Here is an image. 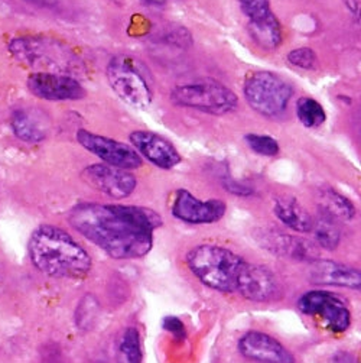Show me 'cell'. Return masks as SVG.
Segmentation results:
<instances>
[{
	"instance_id": "obj_1",
	"label": "cell",
	"mask_w": 361,
	"mask_h": 363,
	"mask_svg": "<svg viewBox=\"0 0 361 363\" xmlns=\"http://www.w3.org/2000/svg\"><path fill=\"white\" fill-rule=\"evenodd\" d=\"M68 223L108 257L137 259L151 252L162 217L140 206L81 203L68 213Z\"/></svg>"
},
{
	"instance_id": "obj_2",
	"label": "cell",
	"mask_w": 361,
	"mask_h": 363,
	"mask_svg": "<svg viewBox=\"0 0 361 363\" xmlns=\"http://www.w3.org/2000/svg\"><path fill=\"white\" fill-rule=\"evenodd\" d=\"M28 252L33 267L51 278L80 279L93 268L88 252L58 226L36 228L29 238Z\"/></svg>"
},
{
	"instance_id": "obj_3",
	"label": "cell",
	"mask_w": 361,
	"mask_h": 363,
	"mask_svg": "<svg viewBox=\"0 0 361 363\" xmlns=\"http://www.w3.org/2000/svg\"><path fill=\"white\" fill-rule=\"evenodd\" d=\"M187 267L205 286L220 293H234L244 259L233 250L217 245H200L185 257Z\"/></svg>"
},
{
	"instance_id": "obj_4",
	"label": "cell",
	"mask_w": 361,
	"mask_h": 363,
	"mask_svg": "<svg viewBox=\"0 0 361 363\" xmlns=\"http://www.w3.org/2000/svg\"><path fill=\"white\" fill-rule=\"evenodd\" d=\"M107 80L113 91L134 108H148L154 99L152 76L142 61L116 55L107 65Z\"/></svg>"
},
{
	"instance_id": "obj_5",
	"label": "cell",
	"mask_w": 361,
	"mask_h": 363,
	"mask_svg": "<svg viewBox=\"0 0 361 363\" xmlns=\"http://www.w3.org/2000/svg\"><path fill=\"white\" fill-rule=\"evenodd\" d=\"M171 100L176 106L215 116L231 113L239 104L233 90L210 77L176 86L171 91Z\"/></svg>"
},
{
	"instance_id": "obj_6",
	"label": "cell",
	"mask_w": 361,
	"mask_h": 363,
	"mask_svg": "<svg viewBox=\"0 0 361 363\" xmlns=\"http://www.w3.org/2000/svg\"><path fill=\"white\" fill-rule=\"evenodd\" d=\"M243 94L253 111L266 118H275L286 111L294 89L275 72L253 71L244 80Z\"/></svg>"
},
{
	"instance_id": "obj_7",
	"label": "cell",
	"mask_w": 361,
	"mask_h": 363,
	"mask_svg": "<svg viewBox=\"0 0 361 363\" xmlns=\"http://www.w3.org/2000/svg\"><path fill=\"white\" fill-rule=\"evenodd\" d=\"M302 314L318 317L331 333H345L351 324V313L343 297L327 289H312L298 300Z\"/></svg>"
},
{
	"instance_id": "obj_8",
	"label": "cell",
	"mask_w": 361,
	"mask_h": 363,
	"mask_svg": "<svg viewBox=\"0 0 361 363\" xmlns=\"http://www.w3.org/2000/svg\"><path fill=\"white\" fill-rule=\"evenodd\" d=\"M13 55L29 65H45L59 71L72 69L76 57L65 45L47 38H19L11 44Z\"/></svg>"
},
{
	"instance_id": "obj_9",
	"label": "cell",
	"mask_w": 361,
	"mask_h": 363,
	"mask_svg": "<svg viewBox=\"0 0 361 363\" xmlns=\"http://www.w3.org/2000/svg\"><path fill=\"white\" fill-rule=\"evenodd\" d=\"M77 140L81 147L98 157L104 164L120 169H137L142 167V157L129 145L101 136L86 129L77 132Z\"/></svg>"
},
{
	"instance_id": "obj_10",
	"label": "cell",
	"mask_w": 361,
	"mask_h": 363,
	"mask_svg": "<svg viewBox=\"0 0 361 363\" xmlns=\"http://www.w3.org/2000/svg\"><path fill=\"white\" fill-rule=\"evenodd\" d=\"M81 178L90 187L116 200L129 197L137 187V179L133 174L107 164H93L84 168Z\"/></svg>"
},
{
	"instance_id": "obj_11",
	"label": "cell",
	"mask_w": 361,
	"mask_h": 363,
	"mask_svg": "<svg viewBox=\"0 0 361 363\" xmlns=\"http://www.w3.org/2000/svg\"><path fill=\"white\" fill-rule=\"evenodd\" d=\"M175 219L190 225H210L222 220L227 206L223 200H200L188 190H178L171 207Z\"/></svg>"
},
{
	"instance_id": "obj_12",
	"label": "cell",
	"mask_w": 361,
	"mask_h": 363,
	"mask_svg": "<svg viewBox=\"0 0 361 363\" xmlns=\"http://www.w3.org/2000/svg\"><path fill=\"white\" fill-rule=\"evenodd\" d=\"M28 89L33 96L50 101L80 100L86 96L84 87L74 77L47 71L30 74L28 79Z\"/></svg>"
},
{
	"instance_id": "obj_13",
	"label": "cell",
	"mask_w": 361,
	"mask_h": 363,
	"mask_svg": "<svg viewBox=\"0 0 361 363\" xmlns=\"http://www.w3.org/2000/svg\"><path fill=\"white\" fill-rule=\"evenodd\" d=\"M129 139L133 150L140 157L162 169H172L183 161V157L179 155L173 145L158 133L136 130L130 133Z\"/></svg>"
},
{
	"instance_id": "obj_14",
	"label": "cell",
	"mask_w": 361,
	"mask_h": 363,
	"mask_svg": "<svg viewBox=\"0 0 361 363\" xmlns=\"http://www.w3.org/2000/svg\"><path fill=\"white\" fill-rule=\"evenodd\" d=\"M277 279L275 274L258 264L244 262L237 278V289L246 300L263 303L272 300L277 294Z\"/></svg>"
},
{
	"instance_id": "obj_15",
	"label": "cell",
	"mask_w": 361,
	"mask_h": 363,
	"mask_svg": "<svg viewBox=\"0 0 361 363\" xmlns=\"http://www.w3.org/2000/svg\"><path fill=\"white\" fill-rule=\"evenodd\" d=\"M240 353L258 363H295L294 354L279 340L263 332H247L239 340Z\"/></svg>"
},
{
	"instance_id": "obj_16",
	"label": "cell",
	"mask_w": 361,
	"mask_h": 363,
	"mask_svg": "<svg viewBox=\"0 0 361 363\" xmlns=\"http://www.w3.org/2000/svg\"><path fill=\"white\" fill-rule=\"evenodd\" d=\"M308 278L314 285L341 286L350 289H360L361 286V277L357 268L334 261L315 259L309 262Z\"/></svg>"
},
{
	"instance_id": "obj_17",
	"label": "cell",
	"mask_w": 361,
	"mask_h": 363,
	"mask_svg": "<svg viewBox=\"0 0 361 363\" xmlns=\"http://www.w3.org/2000/svg\"><path fill=\"white\" fill-rule=\"evenodd\" d=\"M262 247L269 250L273 255L291 258L297 261H306L312 262L318 259V252L314 243L301 239L298 236L279 233V232H269L263 233L259 240Z\"/></svg>"
},
{
	"instance_id": "obj_18",
	"label": "cell",
	"mask_w": 361,
	"mask_h": 363,
	"mask_svg": "<svg viewBox=\"0 0 361 363\" xmlns=\"http://www.w3.org/2000/svg\"><path fill=\"white\" fill-rule=\"evenodd\" d=\"M273 211L277 219L289 229L298 233H308L312 230L314 217L294 197H277L273 204Z\"/></svg>"
},
{
	"instance_id": "obj_19",
	"label": "cell",
	"mask_w": 361,
	"mask_h": 363,
	"mask_svg": "<svg viewBox=\"0 0 361 363\" xmlns=\"http://www.w3.org/2000/svg\"><path fill=\"white\" fill-rule=\"evenodd\" d=\"M13 133L25 142H41L48 135V122L32 111H18L12 116Z\"/></svg>"
},
{
	"instance_id": "obj_20",
	"label": "cell",
	"mask_w": 361,
	"mask_h": 363,
	"mask_svg": "<svg viewBox=\"0 0 361 363\" xmlns=\"http://www.w3.org/2000/svg\"><path fill=\"white\" fill-rule=\"evenodd\" d=\"M248 30L253 41L263 50H275L282 44V28L273 12L266 18L248 22Z\"/></svg>"
},
{
	"instance_id": "obj_21",
	"label": "cell",
	"mask_w": 361,
	"mask_h": 363,
	"mask_svg": "<svg viewBox=\"0 0 361 363\" xmlns=\"http://www.w3.org/2000/svg\"><path fill=\"white\" fill-rule=\"evenodd\" d=\"M318 201L321 211L331 216L333 219L340 220H353L355 217V207L354 204L341 193L330 189V187H322L318 194Z\"/></svg>"
},
{
	"instance_id": "obj_22",
	"label": "cell",
	"mask_w": 361,
	"mask_h": 363,
	"mask_svg": "<svg viewBox=\"0 0 361 363\" xmlns=\"http://www.w3.org/2000/svg\"><path fill=\"white\" fill-rule=\"evenodd\" d=\"M311 232L314 233L316 243L322 249L336 250L338 247L341 240V232L337 226L336 219H333L331 216L321 211L318 217H314V225Z\"/></svg>"
},
{
	"instance_id": "obj_23",
	"label": "cell",
	"mask_w": 361,
	"mask_h": 363,
	"mask_svg": "<svg viewBox=\"0 0 361 363\" xmlns=\"http://www.w3.org/2000/svg\"><path fill=\"white\" fill-rule=\"evenodd\" d=\"M142 343L137 329L127 328L119 342L118 363H142Z\"/></svg>"
},
{
	"instance_id": "obj_24",
	"label": "cell",
	"mask_w": 361,
	"mask_h": 363,
	"mask_svg": "<svg viewBox=\"0 0 361 363\" xmlns=\"http://www.w3.org/2000/svg\"><path fill=\"white\" fill-rule=\"evenodd\" d=\"M297 115L305 128H318L327 119L321 103L311 97H301L298 100Z\"/></svg>"
},
{
	"instance_id": "obj_25",
	"label": "cell",
	"mask_w": 361,
	"mask_h": 363,
	"mask_svg": "<svg viewBox=\"0 0 361 363\" xmlns=\"http://www.w3.org/2000/svg\"><path fill=\"white\" fill-rule=\"evenodd\" d=\"M246 142L251 151H255L263 157H275L279 154V143L275 138L269 135H258L248 133L246 135Z\"/></svg>"
},
{
	"instance_id": "obj_26",
	"label": "cell",
	"mask_w": 361,
	"mask_h": 363,
	"mask_svg": "<svg viewBox=\"0 0 361 363\" xmlns=\"http://www.w3.org/2000/svg\"><path fill=\"white\" fill-rule=\"evenodd\" d=\"M237 2L248 22L266 18L272 13L269 0H237Z\"/></svg>"
},
{
	"instance_id": "obj_27",
	"label": "cell",
	"mask_w": 361,
	"mask_h": 363,
	"mask_svg": "<svg viewBox=\"0 0 361 363\" xmlns=\"http://www.w3.org/2000/svg\"><path fill=\"white\" fill-rule=\"evenodd\" d=\"M287 61L302 69H314L316 67L318 58L315 51L311 48H297L287 54Z\"/></svg>"
},
{
	"instance_id": "obj_28",
	"label": "cell",
	"mask_w": 361,
	"mask_h": 363,
	"mask_svg": "<svg viewBox=\"0 0 361 363\" xmlns=\"http://www.w3.org/2000/svg\"><path fill=\"white\" fill-rule=\"evenodd\" d=\"M164 329L166 332H169L178 340H184L185 336H187L185 325L183 324V321H180L176 317H166V318H164Z\"/></svg>"
},
{
	"instance_id": "obj_29",
	"label": "cell",
	"mask_w": 361,
	"mask_h": 363,
	"mask_svg": "<svg viewBox=\"0 0 361 363\" xmlns=\"http://www.w3.org/2000/svg\"><path fill=\"white\" fill-rule=\"evenodd\" d=\"M334 363H357V360L350 353H338L334 357Z\"/></svg>"
},
{
	"instance_id": "obj_30",
	"label": "cell",
	"mask_w": 361,
	"mask_h": 363,
	"mask_svg": "<svg viewBox=\"0 0 361 363\" xmlns=\"http://www.w3.org/2000/svg\"><path fill=\"white\" fill-rule=\"evenodd\" d=\"M345 2V5L348 6V9L354 13V15H357V18H358V12H360V0H344Z\"/></svg>"
},
{
	"instance_id": "obj_31",
	"label": "cell",
	"mask_w": 361,
	"mask_h": 363,
	"mask_svg": "<svg viewBox=\"0 0 361 363\" xmlns=\"http://www.w3.org/2000/svg\"><path fill=\"white\" fill-rule=\"evenodd\" d=\"M144 6H164L166 0H140Z\"/></svg>"
}]
</instances>
